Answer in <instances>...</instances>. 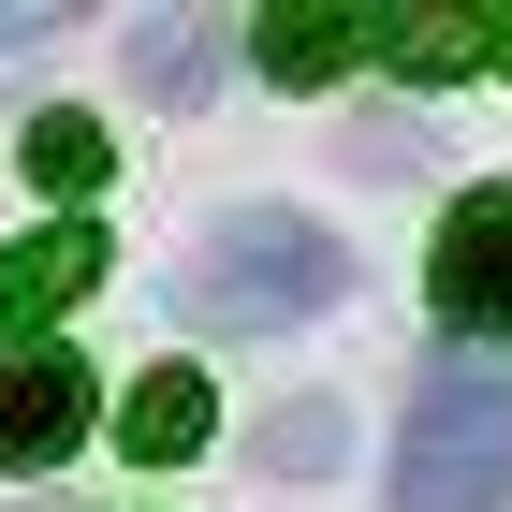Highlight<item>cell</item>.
<instances>
[{
	"mask_svg": "<svg viewBox=\"0 0 512 512\" xmlns=\"http://www.w3.org/2000/svg\"><path fill=\"white\" fill-rule=\"evenodd\" d=\"M352 293V249L322 235L308 205H235V220H205V249L176 264V308L205 337H293Z\"/></svg>",
	"mask_w": 512,
	"mask_h": 512,
	"instance_id": "cell-1",
	"label": "cell"
},
{
	"mask_svg": "<svg viewBox=\"0 0 512 512\" xmlns=\"http://www.w3.org/2000/svg\"><path fill=\"white\" fill-rule=\"evenodd\" d=\"M381 512H512V366L439 352L395 425V498Z\"/></svg>",
	"mask_w": 512,
	"mask_h": 512,
	"instance_id": "cell-2",
	"label": "cell"
},
{
	"mask_svg": "<svg viewBox=\"0 0 512 512\" xmlns=\"http://www.w3.org/2000/svg\"><path fill=\"white\" fill-rule=\"evenodd\" d=\"M425 293H439V322H454V337H512V191H469L454 220H439Z\"/></svg>",
	"mask_w": 512,
	"mask_h": 512,
	"instance_id": "cell-3",
	"label": "cell"
},
{
	"mask_svg": "<svg viewBox=\"0 0 512 512\" xmlns=\"http://www.w3.org/2000/svg\"><path fill=\"white\" fill-rule=\"evenodd\" d=\"M103 425V381L74 352H0V469H59Z\"/></svg>",
	"mask_w": 512,
	"mask_h": 512,
	"instance_id": "cell-4",
	"label": "cell"
},
{
	"mask_svg": "<svg viewBox=\"0 0 512 512\" xmlns=\"http://www.w3.org/2000/svg\"><path fill=\"white\" fill-rule=\"evenodd\" d=\"M88 293H103V235H88V220H44V235L0 249V337H30V322L88 308Z\"/></svg>",
	"mask_w": 512,
	"mask_h": 512,
	"instance_id": "cell-5",
	"label": "cell"
},
{
	"mask_svg": "<svg viewBox=\"0 0 512 512\" xmlns=\"http://www.w3.org/2000/svg\"><path fill=\"white\" fill-rule=\"evenodd\" d=\"M249 59H264L278 88H337V74H366V59H381V15H322V0H293V15H264V30H249Z\"/></svg>",
	"mask_w": 512,
	"mask_h": 512,
	"instance_id": "cell-6",
	"label": "cell"
},
{
	"mask_svg": "<svg viewBox=\"0 0 512 512\" xmlns=\"http://www.w3.org/2000/svg\"><path fill=\"white\" fill-rule=\"evenodd\" d=\"M205 425H220V395H205L191 366H147V381H132V410H118V439L147 454V469H176V454H205Z\"/></svg>",
	"mask_w": 512,
	"mask_h": 512,
	"instance_id": "cell-7",
	"label": "cell"
},
{
	"mask_svg": "<svg viewBox=\"0 0 512 512\" xmlns=\"http://www.w3.org/2000/svg\"><path fill=\"white\" fill-rule=\"evenodd\" d=\"M381 59H395L410 88H454V74L498 59V15H381Z\"/></svg>",
	"mask_w": 512,
	"mask_h": 512,
	"instance_id": "cell-8",
	"label": "cell"
},
{
	"mask_svg": "<svg viewBox=\"0 0 512 512\" xmlns=\"http://www.w3.org/2000/svg\"><path fill=\"white\" fill-rule=\"evenodd\" d=\"M132 88H147V103H205V88H220V30H205V15H147V30H132Z\"/></svg>",
	"mask_w": 512,
	"mask_h": 512,
	"instance_id": "cell-9",
	"label": "cell"
},
{
	"mask_svg": "<svg viewBox=\"0 0 512 512\" xmlns=\"http://www.w3.org/2000/svg\"><path fill=\"white\" fill-rule=\"evenodd\" d=\"M15 161H30V191L88 205V191H103V161H118V147H103V118H74V103H44V118L15 132Z\"/></svg>",
	"mask_w": 512,
	"mask_h": 512,
	"instance_id": "cell-10",
	"label": "cell"
},
{
	"mask_svg": "<svg viewBox=\"0 0 512 512\" xmlns=\"http://www.w3.org/2000/svg\"><path fill=\"white\" fill-rule=\"evenodd\" d=\"M337 439H352L337 410H278V425H264V469H337Z\"/></svg>",
	"mask_w": 512,
	"mask_h": 512,
	"instance_id": "cell-11",
	"label": "cell"
},
{
	"mask_svg": "<svg viewBox=\"0 0 512 512\" xmlns=\"http://www.w3.org/2000/svg\"><path fill=\"white\" fill-rule=\"evenodd\" d=\"M337 161H366V176H410V161H425V132H410V118H366Z\"/></svg>",
	"mask_w": 512,
	"mask_h": 512,
	"instance_id": "cell-12",
	"label": "cell"
},
{
	"mask_svg": "<svg viewBox=\"0 0 512 512\" xmlns=\"http://www.w3.org/2000/svg\"><path fill=\"white\" fill-rule=\"evenodd\" d=\"M30 30H59V15H0V59H15V44H30Z\"/></svg>",
	"mask_w": 512,
	"mask_h": 512,
	"instance_id": "cell-13",
	"label": "cell"
},
{
	"mask_svg": "<svg viewBox=\"0 0 512 512\" xmlns=\"http://www.w3.org/2000/svg\"><path fill=\"white\" fill-rule=\"evenodd\" d=\"M498 74H512V15H498Z\"/></svg>",
	"mask_w": 512,
	"mask_h": 512,
	"instance_id": "cell-14",
	"label": "cell"
}]
</instances>
